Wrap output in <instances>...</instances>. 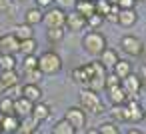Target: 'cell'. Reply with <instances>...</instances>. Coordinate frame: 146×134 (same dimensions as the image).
Wrapping results in <instances>:
<instances>
[{"label":"cell","instance_id":"74e56055","mask_svg":"<svg viewBox=\"0 0 146 134\" xmlns=\"http://www.w3.org/2000/svg\"><path fill=\"white\" fill-rule=\"evenodd\" d=\"M120 10H134V6H136V0H116L114 2Z\"/></svg>","mask_w":146,"mask_h":134},{"label":"cell","instance_id":"e0dca14e","mask_svg":"<svg viewBox=\"0 0 146 134\" xmlns=\"http://www.w3.org/2000/svg\"><path fill=\"white\" fill-rule=\"evenodd\" d=\"M112 74L116 76V78H120V80H124L126 76H130L132 74V64L128 62V60H118L116 64H114V68H112Z\"/></svg>","mask_w":146,"mask_h":134},{"label":"cell","instance_id":"f1b7e54d","mask_svg":"<svg viewBox=\"0 0 146 134\" xmlns=\"http://www.w3.org/2000/svg\"><path fill=\"white\" fill-rule=\"evenodd\" d=\"M0 114H2V116L14 114V100L12 98H6V96L0 98Z\"/></svg>","mask_w":146,"mask_h":134},{"label":"cell","instance_id":"c3c4849f","mask_svg":"<svg viewBox=\"0 0 146 134\" xmlns=\"http://www.w3.org/2000/svg\"><path fill=\"white\" fill-rule=\"evenodd\" d=\"M144 120H146V108H144Z\"/></svg>","mask_w":146,"mask_h":134},{"label":"cell","instance_id":"83f0119b","mask_svg":"<svg viewBox=\"0 0 146 134\" xmlns=\"http://www.w3.org/2000/svg\"><path fill=\"white\" fill-rule=\"evenodd\" d=\"M2 70H16V56L0 54V72Z\"/></svg>","mask_w":146,"mask_h":134},{"label":"cell","instance_id":"8992f818","mask_svg":"<svg viewBox=\"0 0 146 134\" xmlns=\"http://www.w3.org/2000/svg\"><path fill=\"white\" fill-rule=\"evenodd\" d=\"M120 46H122V50H124L128 56H132V58H138V56H142V52H144V42H142L138 36H134V34L122 36V38H120Z\"/></svg>","mask_w":146,"mask_h":134},{"label":"cell","instance_id":"52a82bcc","mask_svg":"<svg viewBox=\"0 0 146 134\" xmlns=\"http://www.w3.org/2000/svg\"><path fill=\"white\" fill-rule=\"evenodd\" d=\"M120 86H122V90L126 92V96L128 98H138V94L142 92V80H140V76L138 74H130V76H126L124 80H120Z\"/></svg>","mask_w":146,"mask_h":134},{"label":"cell","instance_id":"d6986e66","mask_svg":"<svg viewBox=\"0 0 146 134\" xmlns=\"http://www.w3.org/2000/svg\"><path fill=\"white\" fill-rule=\"evenodd\" d=\"M42 16H44V12H42L38 6L28 8L26 14H24V24H28V26H36V24L42 22Z\"/></svg>","mask_w":146,"mask_h":134},{"label":"cell","instance_id":"816d5d0a","mask_svg":"<svg viewBox=\"0 0 146 134\" xmlns=\"http://www.w3.org/2000/svg\"><path fill=\"white\" fill-rule=\"evenodd\" d=\"M18 2H24V0H18Z\"/></svg>","mask_w":146,"mask_h":134},{"label":"cell","instance_id":"484cf974","mask_svg":"<svg viewBox=\"0 0 146 134\" xmlns=\"http://www.w3.org/2000/svg\"><path fill=\"white\" fill-rule=\"evenodd\" d=\"M52 134H76V128L70 126V124L62 118V120H58V122L52 126Z\"/></svg>","mask_w":146,"mask_h":134},{"label":"cell","instance_id":"9c48e42d","mask_svg":"<svg viewBox=\"0 0 146 134\" xmlns=\"http://www.w3.org/2000/svg\"><path fill=\"white\" fill-rule=\"evenodd\" d=\"M86 28V18L82 14H78L76 10H70L66 14V24H64V30H70V32H78V30H84Z\"/></svg>","mask_w":146,"mask_h":134},{"label":"cell","instance_id":"7402d4cb","mask_svg":"<svg viewBox=\"0 0 146 134\" xmlns=\"http://www.w3.org/2000/svg\"><path fill=\"white\" fill-rule=\"evenodd\" d=\"M20 76H18V72L16 70H2L0 72V82L4 84V90L6 88H10V86H16V84H20V80H18Z\"/></svg>","mask_w":146,"mask_h":134},{"label":"cell","instance_id":"4316f807","mask_svg":"<svg viewBox=\"0 0 146 134\" xmlns=\"http://www.w3.org/2000/svg\"><path fill=\"white\" fill-rule=\"evenodd\" d=\"M46 40L50 44H60L64 40V28H48L46 30Z\"/></svg>","mask_w":146,"mask_h":134},{"label":"cell","instance_id":"ba28073f","mask_svg":"<svg viewBox=\"0 0 146 134\" xmlns=\"http://www.w3.org/2000/svg\"><path fill=\"white\" fill-rule=\"evenodd\" d=\"M64 120L70 124V126H74L76 130H80V128H84L86 126V112L80 108V106H70L66 112H64Z\"/></svg>","mask_w":146,"mask_h":134},{"label":"cell","instance_id":"8fae6325","mask_svg":"<svg viewBox=\"0 0 146 134\" xmlns=\"http://www.w3.org/2000/svg\"><path fill=\"white\" fill-rule=\"evenodd\" d=\"M16 52H20V40L10 32L2 36V54H12L16 56Z\"/></svg>","mask_w":146,"mask_h":134},{"label":"cell","instance_id":"3957f363","mask_svg":"<svg viewBox=\"0 0 146 134\" xmlns=\"http://www.w3.org/2000/svg\"><path fill=\"white\" fill-rule=\"evenodd\" d=\"M38 70L44 74V76H52V74H58L62 70V58L54 52V50H46L38 56Z\"/></svg>","mask_w":146,"mask_h":134},{"label":"cell","instance_id":"f35d334b","mask_svg":"<svg viewBox=\"0 0 146 134\" xmlns=\"http://www.w3.org/2000/svg\"><path fill=\"white\" fill-rule=\"evenodd\" d=\"M118 12H120V8H118L116 4H112L110 10H108V14L104 16V20H108V22H118Z\"/></svg>","mask_w":146,"mask_h":134},{"label":"cell","instance_id":"9a60e30c","mask_svg":"<svg viewBox=\"0 0 146 134\" xmlns=\"http://www.w3.org/2000/svg\"><path fill=\"white\" fill-rule=\"evenodd\" d=\"M22 96L26 98V100H30L32 104H36V102H40V98H42V88L38 86V84H24L22 86Z\"/></svg>","mask_w":146,"mask_h":134},{"label":"cell","instance_id":"d590c367","mask_svg":"<svg viewBox=\"0 0 146 134\" xmlns=\"http://www.w3.org/2000/svg\"><path fill=\"white\" fill-rule=\"evenodd\" d=\"M98 132H100V134H120V130H118V126H116L114 122H104V124H100Z\"/></svg>","mask_w":146,"mask_h":134},{"label":"cell","instance_id":"7c38bea8","mask_svg":"<svg viewBox=\"0 0 146 134\" xmlns=\"http://www.w3.org/2000/svg\"><path fill=\"white\" fill-rule=\"evenodd\" d=\"M32 108H34V104L30 100H26L24 96H20V98L14 100V114L18 118H28L32 114Z\"/></svg>","mask_w":146,"mask_h":134},{"label":"cell","instance_id":"7dc6e473","mask_svg":"<svg viewBox=\"0 0 146 134\" xmlns=\"http://www.w3.org/2000/svg\"><path fill=\"white\" fill-rule=\"evenodd\" d=\"M0 54H2V36H0Z\"/></svg>","mask_w":146,"mask_h":134},{"label":"cell","instance_id":"7bdbcfd3","mask_svg":"<svg viewBox=\"0 0 146 134\" xmlns=\"http://www.w3.org/2000/svg\"><path fill=\"white\" fill-rule=\"evenodd\" d=\"M126 134H142V132H140V130H138V128H130V130H128V132H126Z\"/></svg>","mask_w":146,"mask_h":134},{"label":"cell","instance_id":"836d02e7","mask_svg":"<svg viewBox=\"0 0 146 134\" xmlns=\"http://www.w3.org/2000/svg\"><path fill=\"white\" fill-rule=\"evenodd\" d=\"M2 96L16 100V98H20V96H22V86H20V84H16V86H10V88H6V90H4V94H2Z\"/></svg>","mask_w":146,"mask_h":134},{"label":"cell","instance_id":"277c9868","mask_svg":"<svg viewBox=\"0 0 146 134\" xmlns=\"http://www.w3.org/2000/svg\"><path fill=\"white\" fill-rule=\"evenodd\" d=\"M42 24L46 26V30L48 28H64V24H66V12L62 8H58V6L48 8L44 12V16H42Z\"/></svg>","mask_w":146,"mask_h":134},{"label":"cell","instance_id":"8d00e7d4","mask_svg":"<svg viewBox=\"0 0 146 134\" xmlns=\"http://www.w3.org/2000/svg\"><path fill=\"white\" fill-rule=\"evenodd\" d=\"M114 86H120V78H116L112 72H108V76H106V80H104V90H110V88H114Z\"/></svg>","mask_w":146,"mask_h":134},{"label":"cell","instance_id":"bcb514c9","mask_svg":"<svg viewBox=\"0 0 146 134\" xmlns=\"http://www.w3.org/2000/svg\"><path fill=\"white\" fill-rule=\"evenodd\" d=\"M2 94H4V84L0 82V98H2Z\"/></svg>","mask_w":146,"mask_h":134},{"label":"cell","instance_id":"e575fe53","mask_svg":"<svg viewBox=\"0 0 146 134\" xmlns=\"http://www.w3.org/2000/svg\"><path fill=\"white\" fill-rule=\"evenodd\" d=\"M110 116H112V120H116V122H124V104L112 106V108H110Z\"/></svg>","mask_w":146,"mask_h":134},{"label":"cell","instance_id":"cb8c5ba5","mask_svg":"<svg viewBox=\"0 0 146 134\" xmlns=\"http://www.w3.org/2000/svg\"><path fill=\"white\" fill-rule=\"evenodd\" d=\"M12 34H14L20 42L34 38V30H32V26H28V24H18V26H14V32H12Z\"/></svg>","mask_w":146,"mask_h":134},{"label":"cell","instance_id":"30bf717a","mask_svg":"<svg viewBox=\"0 0 146 134\" xmlns=\"http://www.w3.org/2000/svg\"><path fill=\"white\" fill-rule=\"evenodd\" d=\"M0 128H2L4 134H16L20 128V118L16 114H8V116L0 114Z\"/></svg>","mask_w":146,"mask_h":134},{"label":"cell","instance_id":"d4e9b609","mask_svg":"<svg viewBox=\"0 0 146 134\" xmlns=\"http://www.w3.org/2000/svg\"><path fill=\"white\" fill-rule=\"evenodd\" d=\"M36 52H38L36 38H30V40H22L20 42V54L22 56H36Z\"/></svg>","mask_w":146,"mask_h":134},{"label":"cell","instance_id":"f5cc1de1","mask_svg":"<svg viewBox=\"0 0 146 134\" xmlns=\"http://www.w3.org/2000/svg\"><path fill=\"white\" fill-rule=\"evenodd\" d=\"M0 134H2V128H0Z\"/></svg>","mask_w":146,"mask_h":134},{"label":"cell","instance_id":"d6a6232c","mask_svg":"<svg viewBox=\"0 0 146 134\" xmlns=\"http://www.w3.org/2000/svg\"><path fill=\"white\" fill-rule=\"evenodd\" d=\"M42 72L36 68V70H28V72H24V78H28V84H38L40 80H42Z\"/></svg>","mask_w":146,"mask_h":134},{"label":"cell","instance_id":"f907efd6","mask_svg":"<svg viewBox=\"0 0 146 134\" xmlns=\"http://www.w3.org/2000/svg\"><path fill=\"white\" fill-rule=\"evenodd\" d=\"M108 2H112V4H114V2H116V0H108Z\"/></svg>","mask_w":146,"mask_h":134},{"label":"cell","instance_id":"4fadbf2b","mask_svg":"<svg viewBox=\"0 0 146 134\" xmlns=\"http://www.w3.org/2000/svg\"><path fill=\"white\" fill-rule=\"evenodd\" d=\"M72 80L76 84H82L84 88L88 86L90 82V64H82V66H76L72 70Z\"/></svg>","mask_w":146,"mask_h":134},{"label":"cell","instance_id":"ac0fdd59","mask_svg":"<svg viewBox=\"0 0 146 134\" xmlns=\"http://www.w3.org/2000/svg\"><path fill=\"white\" fill-rule=\"evenodd\" d=\"M30 116H32L36 122H44V120L50 118V106L44 104V102H36L34 108H32V114H30Z\"/></svg>","mask_w":146,"mask_h":134},{"label":"cell","instance_id":"5b68a950","mask_svg":"<svg viewBox=\"0 0 146 134\" xmlns=\"http://www.w3.org/2000/svg\"><path fill=\"white\" fill-rule=\"evenodd\" d=\"M140 120H144V108L140 106L138 98H128L124 102V122L138 124Z\"/></svg>","mask_w":146,"mask_h":134},{"label":"cell","instance_id":"4dcf8cb0","mask_svg":"<svg viewBox=\"0 0 146 134\" xmlns=\"http://www.w3.org/2000/svg\"><path fill=\"white\" fill-rule=\"evenodd\" d=\"M36 68H38V58L36 56H24V60H22V72L36 70Z\"/></svg>","mask_w":146,"mask_h":134},{"label":"cell","instance_id":"f6af8a7d","mask_svg":"<svg viewBox=\"0 0 146 134\" xmlns=\"http://www.w3.org/2000/svg\"><path fill=\"white\" fill-rule=\"evenodd\" d=\"M140 80H142V90L146 92V76H144V78H140Z\"/></svg>","mask_w":146,"mask_h":134},{"label":"cell","instance_id":"ffe728a7","mask_svg":"<svg viewBox=\"0 0 146 134\" xmlns=\"http://www.w3.org/2000/svg\"><path fill=\"white\" fill-rule=\"evenodd\" d=\"M136 20H138L136 10H120L118 12V24L124 28H130L132 24H136Z\"/></svg>","mask_w":146,"mask_h":134},{"label":"cell","instance_id":"ab89813d","mask_svg":"<svg viewBox=\"0 0 146 134\" xmlns=\"http://www.w3.org/2000/svg\"><path fill=\"white\" fill-rule=\"evenodd\" d=\"M54 2H56V6H58V8H62V10L66 12V8H72V10H74L76 0H54Z\"/></svg>","mask_w":146,"mask_h":134},{"label":"cell","instance_id":"b9f144b4","mask_svg":"<svg viewBox=\"0 0 146 134\" xmlns=\"http://www.w3.org/2000/svg\"><path fill=\"white\" fill-rule=\"evenodd\" d=\"M10 6H8V0H0V14H2V12H6Z\"/></svg>","mask_w":146,"mask_h":134},{"label":"cell","instance_id":"5bb4252c","mask_svg":"<svg viewBox=\"0 0 146 134\" xmlns=\"http://www.w3.org/2000/svg\"><path fill=\"white\" fill-rule=\"evenodd\" d=\"M98 58H100L98 62H100V64H102V66H104L106 70H108V68H114V64H116V62L120 60L118 52H116L114 48H110V46H106V48H104V52H102V54H100Z\"/></svg>","mask_w":146,"mask_h":134},{"label":"cell","instance_id":"603a6c76","mask_svg":"<svg viewBox=\"0 0 146 134\" xmlns=\"http://www.w3.org/2000/svg\"><path fill=\"white\" fill-rule=\"evenodd\" d=\"M38 124H40V122H36L32 116H28V118H20V128H18V132H20V134H36Z\"/></svg>","mask_w":146,"mask_h":134},{"label":"cell","instance_id":"681fc988","mask_svg":"<svg viewBox=\"0 0 146 134\" xmlns=\"http://www.w3.org/2000/svg\"><path fill=\"white\" fill-rule=\"evenodd\" d=\"M136 2H146V0H136Z\"/></svg>","mask_w":146,"mask_h":134},{"label":"cell","instance_id":"44dd1931","mask_svg":"<svg viewBox=\"0 0 146 134\" xmlns=\"http://www.w3.org/2000/svg\"><path fill=\"white\" fill-rule=\"evenodd\" d=\"M106 92H108V100L112 102V106L124 104V102L128 100V96H126V92L122 90V86H114V88H110V90H106Z\"/></svg>","mask_w":146,"mask_h":134},{"label":"cell","instance_id":"7a4b0ae2","mask_svg":"<svg viewBox=\"0 0 146 134\" xmlns=\"http://www.w3.org/2000/svg\"><path fill=\"white\" fill-rule=\"evenodd\" d=\"M82 46H84V50H86L90 56H100V54L104 52V48L108 46V42H106V36H104L102 32H98V30H88V32L84 34V38H82Z\"/></svg>","mask_w":146,"mask_h":134},{"label":"cell","instance_id":"60d3db41","mask_svg":"<svg viewBox=\"0 0 146 134\" xmlns=\"http://www.w3.org/2000/svg\"><path fill=\"white\" fill-rule=\"evenodd\" d=\"M52 2L54 0H36V6L42 10V8H52Z\"/></svg>","mask_w":146,"mask_h":134},{"label":"cell","instance_id":"f546056e","mask_svg":"<svg viewBox=\"0 0 146 134\" xmlns=\"http://www.w3.org/2000/svg\"><path fill=\"white\" fill-rule=\"evenodd\" d=\"M102 24H104V16H100V14H92L90 18H86V28H90V30H98Z\"/></svg>","mask_w":146,"mask_h":134},{"label":"cell","instance_id":"ee69618b","mask_svg":"<svg viewBox=\"0 0 146 134\" xmlns=\"http://www.w3.org/2000/svg\"><path fill=\"white\" fill-rule=\"evenodd\" d=\"M86 134H100V132H98V128H88Z\"/></svg>","mask_w":146,"mask_h":134},{"label":"cell","instance_id":"1f68e13d","mask_svg":"<svg viewBox=\"0 0 146 134\" xmlns=\"http://www.w3.org/2000/svg\"><path fill=\"white\" fill-rule=\"evenodd\" d=\"M94 6H96V14L106 16L110 6H112V2H108V0H94Z\"/></svg>","mask_w":146,"mask_h":134},{"label":"cell","instance_id":"6da1fadb","mask_svg":"<svg viewBox=\"0 0 146 134\" xmlns=\"http://www.w3.org/2000/svg\"><path fill=\"white\" fill-rule=\"evenodd\" d=\"M78 102H80V108L84 112H90V114H102L106 108H104V102L100 100L98 92L90 90V88H82L80 94H78Z\"/></svg>","mask_w":146,"mask_h":134},{"label":"cell","instance_id":"2e32d148","mask_svg":"<svg viewBox=\"0 0 146 134\" xmlns=\"http://www.w3.org/2000/svg\"><path fill=\"white\" fill-rule=\"evenodd\" d=\"M74 10L78 14H82L84 18H90L92 14H96V6H94V0H76Z\"/></svg>","mask_w":146,"mask_h":134}]
</instances>
